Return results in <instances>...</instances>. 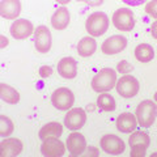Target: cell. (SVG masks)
I'll use <instances>...</instances> for the list:
<instances>
[{
  "label": "cell",
  "instance_id": "9a60e30c",
  "mask_svg": "<svg viewBox=\"0 0 157 157\" xmlns=\"http://www.w3.org/2000/svg\"><path fill=\"white\" fill-rule=\"evenodd\" d=\"M137 119L136 115L131 114V113H122L121 115H118L117 121H115V126L117 130L123 132V134H131V132L136 131L137 127Z\"/></svg>",
  "mask_w": 157,
  "mask_h": 157
},
{
  "label": "cell",
  "instance_id": "5bb4252c",
  "mask_svg": "<svg viewBox=\"0 0 157 157\" xmlns=\"http://www.w3.org/2000/svg\"><path fill=\"white\" fill-rule=\"evenodd\" d=\"M22 141L17 137H4L0 143V156L16 157L22 152Z\"/></svg>",
  "mask_w": 157,
  "mask_h": 157
},
{
  "label": "cell",
  "instance_id": "603a6c76",
  "mask_svg": "<svg viewBox=\"0 0 157 157\" xmlns=\"http://www.w3.org/2000/svg\"><path fill=\"white\" fill-rule=\"evenodd\" d=\"M97 106H98L100 110L109 113V111L115 110L117 102L114 100V97H113L111 94H109L107 92H105V93H101V94L97 97Z\"/></svg>",
  "mask_w": 157,
  "mask_h": 157
},
{
  "label": "cell",
  "instance_id": "277c9868",
  "mask_svg": "<svg viewBox=\"0 0 157 157\" xmlns=\"http://www.w3.org/2000/svg\"><path fill=\"white\" fill-rule=\"evenodd\" d=\"M73 102H75V94L66 86L58 88L51 94V104L60 111H68L72 107Z\"/></svg>",
  "mask_w": 157,
  "mask_h": 157
},
{
  "label": "cell",
  "instance_id": "7402d4cb",
  "mask_svg": "<svg viewBox=\"0 0 157 157\" xmlns=\"http://www.w3.org/2000/svg\"><path fill=\"white\" fill-rule=\"evenodd\" d=\"M135 58L141 63H148L155 58L153 47L148 43H140L135 47Z\"/></svg>",
  "mask_w": 157,
  "mask_h": 157
},
{
  "label": "cell",
  "instance_id": "8d00e7d4",
  "mask_svg": "<svg viewBox=\"0 0 157 157\" xmlns=\"http://www.w3.org/2000/svg\"><path fill=\"white\" fill-rule=\"evenodd\" d=\"M152 156H157V152H155V153H152Z\"/></svg>",
  "mask_w": 157,
  "mask_h": 157
},
{
  "label": "cell",
  "instance_id": "ba28073f",
  "mask_svg": "<svg viewBox=\"0 0 157 157\" xmlns=\"http://www.w3.org/2000/svg\"><path fill=\"white\" fill-rule=\"evenodd\" d=\"M100 147L104 152H106L109 155H114V156L123 153L126 149L124 141L119 136L113 135V134H106L102 136L100 140Z\"/></svg>",
  "mask_w": 157,
  "mask_h": 157
},
{
  "label": "cell",
  "instance_id": "4316f807",
  "mask_svg": "<svg viewBox=\"0 0 157 157\" xmlns=\"http://www.w3.org/2000/svg\"><path fill=\"white\" fill-rule=\"evenodd\" d=\"M132 68L134 67H132L127 60H121L119 63H118V66H117L118 72H121V73H130L132 71Z\"/></svg>",
  "mask_w": 157,
  "mask_h": 157
},
{
  "label": "cell",
  "instance_id": "8fae6325",
  "mask_svg": "<svg viewBox=\"0 0 157 157\" xmlns=\"http://www.w3.org/2000/svg\"><path fill=\"white\" fill-rule=\"evenodd\" d=\"M9 32L14 39H26L34 34V26L26 18H17L12 22Z\"/></svg>",
  "mask_w": 157,
  "mask_h": 157
},
{
  "label": "cell",
  "instance_id": "836d02e7",
  "mask_svg": "<svg viewBox=\"0 0 157 157\" xmlns=\"http://www.w3.org/2000/svg\"><path fill=\"white\" fill-rule=\"evenodd\" d=\"M7 45H8V39L4 37V36H2V48H4Z\"/></svg>",
  "mask_w": 157,
  "mask_h": 157
},
{
  "label": "cell",
  "instance_id": "44dd1931",
  "mask_svg": "<svg viewBox=\"0 0 157 157\" xmlns=\"http://www.w3.org/2000/svg\"><path fill=\"white\" fill-rule=\"evenodd\" d=\"M0 97L6 104L9 105H16L20 101V93L13 86L6 84V82L0 84Z\"/></svg>",
  "mask_w": 157,
  "mask_h": 157
},
{
  "label": "cell",
  "instance_id": "7c38bea8",
  "mask_svg": "<svg viewBox=\"0 0 157 157\" xmlns=\"http://www.w3.org/2000/svg\"><path fill=\"white\" fill-rule=\"evenodd\" d=\"M127 46V39L123 36L115 34L106 38L101 46V50L105 55H115V54L123 51Z\"/></svg>",
  "mask_w": 157,
  "mask_h": 157
},
{
  "label": "cell",
  "instance_id": "e0dca14e",
  "mask_svg": "<svg viewBox=\"0 0 157 157\" xmlns=\"http://www.w3.org/2000/svg\"><path fill=\"white\" fill-rule=\"evenodd\" d=\"M58 73L63 78H75L77 75V62L71 56H66L58 63Z\"/></svg>",
  "mask_w": 157,
  "mask_h": 157
},
{
  "label": "cell",
  "instance_id": "f1b7e54d",
  "mask_svg": "<svg viewBox=\"0 0 157 157\" xmlns=\"http://www.w3.org/2000/svg\"><path fill=\"white\" fill-rule=\"evenodd\" d=\"M52 75V68L50 66H42L39 68V76L42 78H46V77H50Z\"/></svg>",
  "mask_w": 157,
  "mask_h": 157
},
{
  "label": "cell",
  "instance_id": "83f0119b",
  "mask_svg": "<svg viewBox=\"0 0 157 157\" xmlns=\"http://www.w3.org/2000/svg\"><path fill=\"white\" fill-rule=\"evenodd\" d=\"M148 148H145L143 145H136L131 148V157H144L145 152Z\"/></svg>",
  "mask_w": 157,
  "mask_h": 157
},
{
  "label": "cell",
  "instance_id": "8992f818",
  "mask_svg": "<svg viewBox=\"0 0 157 157\" xmlns=\"http://www.w3.org/2000/svg\"><path fill=\"white\" fill-rule=\"evenodd\" d=\"M117 92L124 98H132L135 97L140 89V84L134 76L124 75L117 81Z\"/></svg>",
  "mask_w": 157,
  "mask_h": 157
},
{
  "label": "cell",
  "instance_id": "2e32d148",
  "mask_svg": "<svg viewBox=\"0 0 157 157\" xmlns=\"http://www.w3.org/2000/svg\"><path fill=\"white\" fill-rule=\"evenodd\" d=\"M21 13L20 0H2L0 2V14L6 20H17Z\"/></svg>",
  "mask_w": 157,
  "mask_h": 157
},
{
  "label": "cell",
  "instance_id": "d6986e66",
  "mask_svg": "<svg viewBox=\"0 0 157 157\" xmlns=\"http://www.w3.org/2000/svg\"><path fill=\"white\" fill-rule=\"evenodd\" d=\"M76 48H77V54L80 56L89 58L97 50V42H96L94 37H92V36L89 37V36H88V37H84V38L80 39V42L77 43Z\"/></svg>",
  "mask_w": 157,
  "mask_h": 157
},
{
  "label": "cell",
  "instance_id": "cb8c5ba5",
  "mask_svg": "<svg viewBox=\"0 0 157 157\" xmlns=\"http://www.w3.org/2000/svg\"><path fill=\"white\" fill-rule=\"evenodd\" d=\"M151 143V139H149V135L144 131H134L131 132V136L128 139V144L130 147H136V145H143L145 148L149 147Z\"/></svg>",
  "mask_w": 157,
  "mask_h": 157
},
{
  "label": "cell",
  "instance_id": "484cf974",
  "mask_svg": "<svg viewBox=\"0 0 157 157\" xmlns=\"http://www.w3.org/2000/svg\"><path fill=\"white\" fill-rule=\"evenodd\" d=\"M145 12L148 16L157 20V0H151L145 6Z\"/></svg>",
  "mask_w": 157,
  "mask_h": 157
},
{
  "label": "cell",
  "instance_id": "d590c367",
  "mask_svg": "<svg viewBox=\"0 0 157 157\" xmlns=\"http://www.w3.org/2000/svg\"><path fill=\"white\" fill-rule=\"evenodd\" d=\"M153 98H155V102H157V92L155 93V96H153Z\"/></svg>",
  "mask_w": 157,
  "mask_h": 157
},
{
  "label": "cell",
  "instance_id": "4dcf8cb0",
  "mask_svg": "<svg viewBox=\"0 0 157 157\" xmlns=\"http://www.w3.org/2000/svg\"><path fill=\"white\" fill-rule=\"evenodd\" d=\"M78 2L85 3V4H88V6H90V7H98V6H101V4L104 3V0H78Z\"/></svg>",
  "mask_w": 157,
  "mask_h": 157
},
{
  "label": "cell",
  "instance_id": "d6a6232c",
  "mask_svg": "<svg viewBox=\"0 0 157 157\" xmlns=\"http://www.w3.org/2000/svg\"><path fill=\"white\" fill-rule=\"evenodd\" d=\"M151 34H152V37H153L155 39H157V21H155L151 25Z\"/></svg>",
  "mask_w": 157,
  "mask_h": 157
},
{
  "label": "cell",
  "instance_id": "ffe728a7",
  "mask_svg": "<svg viewBox=\"0 0 157 157\" xmlns=\"http://www.w3.org/2000/svg\"><path fill=\"white\" fill-rule=\"evenodd\" d=\"M63 134V126L59 122H48L47 124H45L39 130V139L45 140L48 137H59Z\"/></svg>",
  "mask_w": 157,
  "mask_h": 157
},
{
  "label": "cell",
  "instance_id": "1f68e13d",
  "mask_svg": "<svg viewBox=\"0 0 157 157\" xmlns=\"http://www.w3.org/2000/svg\"><path fill=\"white\" fill-rule=\"evenodd\" d=\"M98 153H100V152H98V149L96 148V147H93V145H89L88 147V151H86V156H89V157H92V156H98Z\"/></svg>",
  "mask_w": 157,
  "mask_h": 157
},
{
  "label": "cell",
  "instance_id": "5b68a950",
  "mask_svg": "<svg viewBox=\"0 0 157 157\" xmlns=\"http://www.w3.org/2000/svg\"><path fill=\"white\" fill-rule=\"evenodd\" d=\"M113 24L121 32H131L135 26V17L131 9L119 8L113 13Z\"/></svg>",
  "mask_w": 157,
  "mask_h": 157
},
{
  "label": "cell",
  "instance_id": "f546056e",
  "mask_svg": "<svg viewBox=\"0 0 157 157\" xmlns=\"http://www.w3.org/2000/svg\"><path fill=\"white\" fill-rule=\"evenodd\" d=\"M124 4H127V6H130V7H139L141 6L143 3H145L147 0H122Z\"/></svg>",
  "mask_w": 157,
  "mask_h": 157
},
{
  "label": "cell",
  "instance_id": "d4e9b609",
  "mask_svg": "<svg viewBox=\"0 0 157 157\" xmlns=\"http://www.w3.org/2000/svg\"><path fill=\"white\" fill-rule=\"evenodd\" d=\"M13 130H14V124L11 121V118H8L4 114L0 115V136H3V137L11 136Z\"/></svg>",
  "mask_w": 157,
  "mask_h": 157
},
{
  "label": "cell",
  "instance_id": "52a82bcc",
  "mask_svg": "<svg viewBox=\"0 0 157 157\" xmlns=\"http://www.w3.org/2000/svg\"><path fill=\"white\" fill-rule=\"evenodd\" d=\"M34 47L36 50L41 54H46L50 51L51 48V42H52V37H51V32L50 29L45 25H39L37 29L34 30Z\"/></svg>",
  "mask_w": 157,
  "mask_h": 157
},
{
  "label": "cell",
  "instance_id": "e575fe53",
  "mask_svg": "<svg viewBox=\"0 0 157 157\" xmlns=\"http://www.w3.org/2000/svg\"><path fill=\"white\" fill-rule=\"evenodd\" d=\"M55 2L59 3V4H62V6H66V4H68L71 0H55Z\"/></svg>",
  "mask_w": 157,
  "mask_h": 157
},
{
  "label": "cell",
  "instance_id": "30bf717a",
  "mask_svg": "<svg viewBox=\"0 0 157 157\" xmlns=\"http://www.w3.org/2000/svg\"><path fill=\"white\" fill-rule=\"evenodd\" d=\"M67 145H64L59 137H48V139L42 140L41 153L46 157H60L66 153Z\"/></svg>",
  "mask_w": 157,
  "mask_h": 157
},
{
  "label": "cell",
  "instance_id": "ac0fdd59",
  "mask_svg": "<svg viewBox=\"0 0 157 157\" xmlns=\"http://www.w3.org/2000/svg\"><path fill=\"white\" fill-rule=\"evenodd\" d=\"M70 18H71L70 11L64 6L59 7L51 16V25L56 30H64L70 25Z\"/></svg>",
  "mask_w": 157,
  "mask_h": 157
},
{
  "label": "cell",
  "instance_id": "3957f363",
  "mask_svg": "<svg viewBox=\"0 0 157 157\" xmlns=\"http://www.w3.org/2000/svg\"><path fill=\"white\" fill-rule=\"evenodd\" d=\"M109 17L105 12L92 13L85 21V29L92 37H101L109 29Z\"/></svg>",
  "mask_w": 157,
  "mask_h": 157
},
{
  "label": "cell",
  "instance_id": "4fadbf2b",
  "mask_svg": "<svg viewBox=\"0 0 157 157\" xmlns=\"http://www.w3.org/2000/svg\"><path fill=\"white\" fill-rule=\"evenodd\" d=\"M67 149L72 156H80L84 155L85 149L88 148L86 147V140L82 134L77 131H73L72 134L68 135L67 141H66Z\"/></svg>",
  "mask_w": 157,
  "mask_h": 157
},
{
  "label": "cell",
  "instance_id": "9c48e42d",
  "mask_svg": "<svg viewBox=\"0 0 157 157\" xmlns=\"http://www.w3.org/2000/svg\"><path fill=\"white\" fill-rule=\"evenodd\" d=\"M86 122V113L81 107L70 109L64 117V126L71 131H78Z\"/></svg>",
  "mask_w": 157,
  "mask_h": 157
},
{
  "label": "cell",
  "instance_id": "7a4b0ae2",
  "mask_svg": "<svg viewBox=\"0 0 157 157\" xmlns=\"http://www.w3.org/2000/svg\"><path fill=\"white\" fill-rule=\"evenodd\" d=\"M136 119L139 126L148 128L155 123L156 117H157V105L151 100L141 101L136 107Z\"/></svg>",
  "mask_w": 157,
  "mask_h": 157
},
{
  "label": "cell",
  "instance_id": "6da1fadb",
  "mask_svg": "<svg viewBox=\"0 0 157 157\" xmlns=\"http://www.w3.org/2000/svg\"><path fill=\"white\" fill-rule=\"evenodd\" d=\"M117 72L113 68H102L92 78V89L97 93L111 90L117 85Z\"/></svg>",
  "mask_w": 157,
  "mask_h": 157
}]
</instances>
